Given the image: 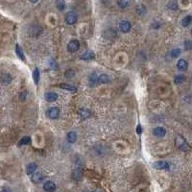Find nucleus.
<instances>
[{"label": "nucleus", "mask_w": 192, "mask_h": 192, "mask_svg": "<svg viewBox=\"0 0 192 192\" xmlns=\"http://www.w3.org/2000/svg\"><path fill=\"white\" fill-rule=\"evenodd\" d=\"M131 23L127 21V20H122V21H120L119 23V29L120 31L124 32V33H128L129 31L131 30Z\"/></svg>", "instance_id": "obj_5"}, {"label": "nucleus", "mask_w": 192, "mask_h": 192, "mask_svg": "<svg viewBox=\"0 0 192 192\" xmlns=\"http://www.w3.org/2000/svg\"><path fill=\"white\" fill-rule=\"evenodd\" d=\"M33 79L35 81V84H38V81H40V72H38V68H35L34 72H33Z\"/></svg>", "instance_id": "obj_19"}, {"label": "nucleus", "mask_w": 192, "mask_h": 192, "mask_svg": "<svg viewBox=\"0 0 192 192\" xmlns=\"http://www.w3.org/2000/svg\"><path fill=\"white\" fill-rule=\"evenodd\" d=\"M184 81H185V77L184 76V75H177L175 80H174V82H175L177 85H179V84L184 83Z\"/></svg>", "instance_id": "obj_21"}, {"label": "nucleus", "mask_w": 192, "mask_h": 192, "mask_svg": "<svg viewBox=\"0 0 192 192\" xmlns=\"http://www.w3.org/2000/svg\"><path fill=\"white\" fill-rule=\"evenodd\" d=\"M136 132H137V134H141V126L140 125H139L137 126V128H136Z\"/></svg>", "instance_id": "obj_32"}, {"label": "nucleus", "mask_w": 192, "mask_h": 192, "mask_svg": "<svg viewBox=\"0 0 192 192\" xmlns=\"http://www.w3.org/2000/svg\"><path fill=\"white\" fill-rule=\"evenodd\" d=\"M191 21H192V17H191V16H187L184 17V19H182V26H188L189 24L191 23Z\"/></svg>", "instance_id": "obj_17"}, {"label": "nucleus", "mask_w": 192, "mask_h": 192, "mask_svg": "<svg viewBox=\"0 0 192 192\" xmlns=\"http://www.w3.org/2000/svg\"><path fill=\"white\" fill-rule=\"evenodd\" d=\"M187 67H188V64H187V62L185 61V60H182V59H181V60H179L178 61V64H177V67L179 68L180 70H187Z\"/></svg>", "instance_id": "obj_9"}, {"label": "nucleus", "mask_w": 192, "mask_h": 192, "mask_svg": "<svg viewBox=\"0 0 192 192\" xmlns=\"http://www.w3.org/2000/svg\"><path fill=\"white\" fill-rule=\"evenodd\" d=\"M56 7L58 8V10H60V11L64 10V8H65V2L64 1V0H59V1L56 2Z\"/></svg>", "instance_id": "obj_20"}, {"label": "nucleus", "mask_w": 192, "mask_h": 192, "mask_svg": "<svg viewBox=\"0 0 192 192\" xmlns=\"http://www.w3.org/2000/svg\"><path fill=\"white\" fill-rule=\"evenodd\" d=\"M67 140L68 142L70 143H74L77 140V134L75 132H69L67 134Z\"/></svg>", "instance_id": "obj_15"}, {"label": "nucleus", "mask_w": 192, "mask_h": 192, "mask_svg": "<svg viewBox=\"0 0 192 192\" xmlns=\"http://www.w3.org/2000/svg\"><path fill=\"white\" fill-rule=\"evenodd\" d=\"M44 98H45V100L48 101V102H54V101H56L57 99H58V94H57L56 92L49 91L44 95Z\"/></svg>", "instance_id": "obj_8"}, {"label": "nucleus", "mask_w": 192, "mask_h": 192, "mask_svg": "<svg viewBox=\"0 0 192 192\" xmlns=\"http://www.w3.org/2000/svg\"><path fill=\"white\" fill-rule=\"evenodd\" d=\"M153 134L158 137H163L166 134V130L163 127H157V128L154 129Z\"/></svg>", "instance_id": "obj_7"}, {"label": "nucleus", "mask_w": 192, "mask_h": 192, "mask_svg": "<svg viewBox=\"0 0 192 192\" xmlns=\"http://www.w3.org/2000/svg\"><path fill=\"white\" fill-rule=\"evenodd\" d=\"M74 71L72 70V69H67V71H65V73H64V75H65V77L67 78H72V77H74Z\"/></svg>", "instance_id": "obj_27"}, {"label": "nucleus", "mask_w": 192, "mask_h": 192, "mask_svg": "<svg viewBox=\"0 0 192 192\" xmlns=\"http://www.w3.org/2000/svg\"><path fill=\"white\" fill-rule=\"evenodd\" d=\"M153 166L158 170H167L170 167L169 163L167 161H157L156 163L153 164Z\"/></svg>", "instance_id": "obj_4"}, {"label": "nucleus", "mask_w": 192, "mask_h": 192, "mask_svg": "<svg viewBox=\"0 0 192 192\" xmlns=\"http://www.w3.org/2000/svg\"><path fill=\"white\" fill-rule=\"evenodd\" d=\"M184 48L187 50H190L192 49V43L190 40H185L184 41Z\"/></svg>", "instance_id": "obj_28"}, {"label": "nucleus", "mask_w": 192, "mask_h": 192, "mask_svg": "<svg viewBox=\"0 0 192 192\" xmlns=\"http://www.w3.org/2000/svg\"><path fill=\"white\" fill-rule=\"evenodd\" d=\"M79 48H80V43H79V40H71L67 45V50L69 51L70 53L76 52V51L79 50Z\"/></svg>", "instance_id": "obj_3"}, {"label": "nucleus", "mask_w": 192, "mask_h": 192, "mask_svg": "<svg viewBox=\"0 0 192 192\" xmlns=\"http://www.w3.org/2000/svg\"><path fill=\"white\" fill-rule=\"evenodd\" d=\"M56 189V184H54L53 182L51 181H47L44 182L43 184V190L46 192H54Z\"/></svg>", "instance_id": "obj_6"}, {"label": "nucleus", "mask_w": 192, "mask_h": 192, "mask_svg": "<svg viewBox=\"0 0 192 192\" xmlns=\"http://www.w3.org/2000/svg\"><path fill=\"white\" fill-rule=\"evenodd\" d=\"M1 192H12V191H11L10 188H8V187H3Z\"/></svg>", "instance_id": "obj_31"}, {"label": "nucleus", "mask_w": 192, "mask_h": 192, "mask_svg": "<svg viewBox=\"0 0 192 192\" xmlns=\"http://www.w3.org/2000/svg\"><path fill=\"white\" fill-rule=\"evenodd\" d=\"M50 64H51V67H52V68L56 67V62H55V61H53V60H51Z\"/></svg>", "instance_id": "obj_33"}, {"label": "nucleus", "mask_w": 192, "mask_h": 192, "mask_svg": "<svg viewBox=\"0 0 192 192\" xmlns=\"http://www.w3.org/2000/svg\"><path fill=\"white\" fill-rule=\"evenodd\" d=\"M60 88L62 89H67V91H69L71 92H76L77 91V88L72 85H68V84H61L60 85Z\"/></svg>", "instance_id": "obj_11"}, {"label": "nucleus", "mask_w": 192, "mask_h": 192, "mask_svg": "<svg viewBox=\"0 0 192 192\" xmlns=\"http://www.w3.org/2000/svg\"><path fill=\"white\" fill-rule=\"evenodd\" d=\"M93 58H94V53L92 52V51H91V50L86 51V52L82 55V57H81V59L86 60V61H88V60H91V59H93Z\"/></svg>", "instance_id": "obj_12"}, {"label": "nucleus", "mask_w": 192, "mask_h": 192, "mask_svg": "<svg viewBox=\"0 0 192 192\" xmlns=\"http://www.w3.org/2000/svg\"><path fill=\"white\" fill-rule=\"evenodd\" d=\"M98 82L100 84H107L110 81V78L107 74H101L100 76H98Z\"/></svg>", "instance_id": "obj_16"}, {"label": "nucleus", "mask_w": 192, "mask_h": 192, "mask_svg": "<svg viewBox=\"0 0 192 192\" xmlns=\"http://www.w3.org/2000/svg\"><path fill=\"white\" fill-rule=\"evenodd\" d=\"M182 53V50L180 49V48H175V49H173L171 51V56L173 57V58H177V57H179L181 55Z\"/></svg>", "instance_id": "obj_23"}, {"label": "nucleus", "mask_w": 192, "mask_h": 192, "mask_svg": "<svg viewBox=\"0 0 192 192\" xmlns=\"http://www.w3.org/2000/svg\"><path fill=\"white\" fill-rule=\"evenodd\" d=\"M136 12H137V14H140V16H143L147 11H146V8L144 7L143 5H139L136 7Z\"/></svg>", "instance_id": "obj_22"}, {"label": "nucleus", "mask_w": 192, "mask_h": 192, "mask_svg": "<svg viewBox=\"0 0 192 192\" xmlns=\"http://www.w3.org/2000/svg\"><path fill=\"white\" fill-rule=\"evenodd\" d=\"M98 78L99 77H97L96 76V73H92L91 76H89V79H88V81H89V84H91V86H96L97 84L99 83L98 82Z\"/></svg>", "instance_id": "obj_14"}, {"label": "nucleus", "mask_w": 192, "mask_h": 192, "mask_svg": "<svg viewBox=\"0 0 192 192\" xmlns=\"http://www.w3.org/2000/svg\"><path fill=\"white\" fill-rule=\"evenodd\" d=\"M77 19H78L77 14L74 13V12H69V13H67V16H65V22L67 24H69V25L76 23Z\"/></svg>", "instance_id": "obj_2"}, {"label": "nucleus", "mask_w": 192, "mask_h": 192, "mask_svg": "<svg viewBox=\"0 0 192 192\" xmlns=\"http://www.w3.org/2000/svg\"><path fill=\"white\" fill-rule=\"evenodd\" d=\"M26 95H27V92H26V91H24V93L22 92V93L20 94V100H21V101H24V100H25Z\"/></svg>", "instance_id": "obj_30"}, {"label": "nucleus", "mask_w": 192, "mask_h": 192, "mask_svg": "<svg viewBox=\"0 0 192 192\" xmlns=\"http://www.w3.org/2000/svg\"><path fill=\"white\" fill-rule=\"evenodd\" d=\"M43 178L44 177L43 174L38 172V173H35L34 175L32 176V181H33V182H35V184H38V182H40L41 181H43Z\"/></svg>", "instance_id": "obj_10"}, {"label": "nucleus", "mask_w": 192, "mask_h": 192, "mask_svg": "<svg viewBox=\"0 0 192 192\" xmlns=\"http://www.w3.org/2000/svg\"><path fill=\"white\" fill-rule=\"evenodd\" d=\"M117 5L119 6L120 8H127L129 5H130V2L126 1V0H123V1H118Z\"/></svg>", "instance_id": "obj_25"}, {"label": "nucleus", "mask_w": 192, "mask_h": 192, "mask_svg": "<svg viewBox=\"0 0 192 192\" xmlns=\"http://www.w3.org/2000/svg\"><path fill=\"white\" fill-rule=\"evenodd\" d=\"M30 141H31V139H30L29 136H24L23 139L20 140V142H19V145H26V144H29L30 143Z\"/></svg>", "instance_id": "obj_26"}, {"label": "nucleus", "mask_w": 192, "mask_h": 192, "mask_svg": "<svg viewBox=\"0 0 192 192\" xmlns=\"http://www.w3.org/2000/svg\"><path fill=\"white\" fill-rule=\"evenodd\" d=\"M191 35H192V30H191Z\"/></svg>", "instance_id": "obj_34"}, {"label": "nucleus", "mask_w": 192, "mask_h": 192, "mask_svg": "<svg viewBox=\"0 0 192 192\" xmlns=\"http://www.w3.org/2000/svg\"><path fill=\"white\" fill-rule=\"evenodd\" d=\"M37 168H38L37 164H36L35 163H32L28 164V166H27V168H26V172L28 175H31V174H33L36 170H37Z\"/></svg>", "instance_id": "obj_13"}, {"label": "nucleus", "mask_w": 192, "mask_h": 192, "mask_svg": "<svg viewBox=\"0 0 192 192\" xmlns=\"http://www.w3.org/2000/svg\"><path fill=\"white\" fill-rule=\"evenodd\" d=\"M16 53L17 54V56H19V58L22 60V61H25V57H24V54L21 51V49H20V46L19 45V44H16Z\"/></svg>", "instance_id": "obj_18"}, {"label": "nucleus", "mask_w": 192, "mask_h": 192, "mask_svg": "<svg viewBox=\"0 0 192 192\" xmlns=\"http://www.w3.org/2000/svg\"><path fill=\"white\" fill-rule=\"evenodd\" d=\"M86 113H88V115H89V112H88L86 110H81V112H80V115H81V116H82L83 118L88 117V116H86V115H86Z\"/></svg>", "instance_id": "obj_29"}, {"label": "nucleus", "mask_w": 192, "mask_h": 192, "mask_svg": "<svg viewBox=\"0 0 192 192\" xmlns=\"http://www.w3.org/2000/svg\"><path fill=\"white\" fill-rule=\"evenodd\" d=\"M167 7L172 9V10H176V9H178V3H177L176 1H170L167 4Z\"/></svg>", "instance_id": "obj_24"}, {"label": "nucleus", "mask_w": 192, "mask_h": 192, "mask_svg": "<svg viewBox=\"0 0 192 192\" xmlns=\"http://www.w3.org/2000/svg\"><path fill=\"white\" fill-rule=\"evenodd\" d=\"M46 115L51 119H56L59 117L60 115V110L57 107H51L47 110Z\"/></svg>", "instance_id": "obj_1"}]
</instances>
